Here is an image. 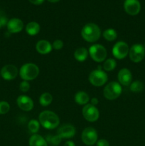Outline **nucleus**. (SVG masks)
Instances as JSON below:
<instances>
[{
	"label": "nucleus",
	"mask_w": 145,
	"mask_h": 146,
	"mask_svg": "<svg viewBox=\"0 0 145 146\" xmlns=\"http://www.w3.org/2000/svg\"><path fill=\"white\" fill-rule=\"evenodd\" d=\"M40 125L41 124H40L39 121L36 119H32L28 122V128L30 132L32 133L36 134L37 132L39 131Z\"/></svg>",
	"instance_id": "obj_25"
},
{
	"label": "nucleus",
	"mask_w": 145,
	"mask_h": 146,
	"mask_svg": "<svg viewBox=\"0 0 145 146\" xmlns=\"http://www.w3.org/2000/svg\"><path fill=\"white\" fill-rule=\"evenodd\" d=\"M18 74V68H16V66L11 64L4 66L1 69V72H0V75L6 81L14 80L17 76Z\"/></svg>",
	"instance_id": "obj_11"
},
{
	"label": "nucleus",
	"mask_w": 145,
	"mask_h": 146,
	"mask_svg": "<svg viewBox=\"0 0 145 146\" xmlns=\"http://www.w3.org/2000/svg\"><path fill=\"white\" fill-rule=\"evenodd\" d=\"M10 110V105L7 101H0V115L7 113Z\"/></svg>",
	"instance_id": "obj_28"
},
{
	"label": "nucleus",
	"mask_w": 145,
	"mask_h": 146,
	"mask_svg": "<svg viewBox=\"0 0 145 146\" xmlns=\"http://www.w3.org/2000/svg\"><path fill=\"white\" fill-rule=\"evenodd\" d=\"M89 55V52L88 50H87L85 48L81 47V48H77L74 53V57L75 59L80 62H82L85 61L87 59Z\"/></svg>",
	"instance_id": "obj_20"
},
{
	"label": "nucleus",
	"mask_w": 145,
	"mask_h": 146,
	"mask_svg": "<svg viewBox=\"0 0 145 146\" xmlns=\"http://www.w3.org/2000/svg\"><path fill=\"white\" fill-rule=\"evenodd\" d=\"M53 96L49 93H44L39 97V103L42 106H48L52 103Z\"/></svg>",
	"instance_id": "obj_23"
},
{
	"label": "nucleus",
	"mask_w": 145,
	"mask_h": 146,
	"mask_svg": "<svg viewBox=\"0 0 145 146\" xmlns=\"http://www.w3.org/2000/svg\"><path fill=\"white\" fill-rule=\"evenodd\" d=\"M57 135L61 138H72L75 135V128L71 124H63L62 126L58 128L57 131Z\"/></svg>",
	"instance_id": "obj_13"
},
{
	"label": "nucleus",
	"mask_w": 145,
	"mask_h": 146,
	"mask_svg": "<svg viewBox=\"0 0 145 146\" xmlns=\"http://www.w3.org/2000/svg\"><path fill=\"white\" fill-rule=\"evenodd\" d=\"M29 146H48V143L41 135L34 134L29 139Z\"/></svg>",
	"instance_id": "obj_18"
},
{
	"label": "nucleus",
	"mask_w": 145,
	"mask_h": 146,
	"mask_svg": "<svg viewBox=\"0 0 145 146\" xmlns=\"http://www.w3.org/2000/svg\"><path fill=\"white\" fill-rule=\"evenodd\" d=\"M90 83L94 86L100 87L106 84L108 80L107 75L100 68L94 70L90 74L88 77Z\"/></svg>",
	"instance_id": "obj_5"
},
{
	"label": "nucleus",
	"mask_w": 145,
	"mask_h": 146,
	"mask_svg": "<svg viewBox=\"0 0 145 146\" xmlns=\"http://www.w3.org/2000/svg\"><path fill=\"white\" fill-rule=\"evenodd\" d=\"M7 23H8V21H7V19L6 17H0V29H1V27L7 25Z\"/></svg>",
	"instance_id": "obj_32"
},
{
	"label": "nucleus",
	"mask_w": 145,
	"mask_h": 146,
	"mask_svg": "<svg viewBox=\"0 0 145 146\" xmlns=\"http://www.w3.org/2000/svg\"><path fill=\"white\" fill-rule=\"evenodd\" d=\"M125 11L131 16L137 15L141 10V4L139 0H126L124 3Z\"/></svg>",
	"instance_id": "obj_12"
},
{
	"label": "nucleus",
	"mask_w": 145,
	"mask_h": 146,
	"mask_svg": "<svg viewBox=\"0 0 145 146\" xmlns=\"http://www.w3.org/2000/svg\"><path fill=\"white\" fill-rule=\"evenodd\" d=\"M97 146H109V143L107 140L100 139L97 141Z\"/></svg>",
	"instance_id": "obj_31"
},
{
	"label": "nucleus",
	"mask_w": 145,
	"mask_h": 146,
	"mask_svg": "<svg viewBox=\"0 0 145 146\" xmlns=\"http://www.w3.org/2000/svg\"><path fill=\"white\" fill-rule=\"evenodd\" d=\"M75 101L79 105H86L90 101V96L85 91H78L75 95Z\"/></svg>",
	"instance_id": "obj_19"
},
{
	"label": "nucleus",
	"mask_w": 145,
	"mask_h": 146,
	"mask_svg": "<svg viewBox=\"0 0 145 146\" xmlns=\"http://www.w3.org/2000/svg\"><path fill=\"white\" fill-rule=\"evenodd\" d=\"M48 1H50V2L51 3H56L58 2V1H59L60 0H48Z\"/></svg>",
	"instance_id": "obj_36"
},
{
	"label": "nucleus",
	"mask_w": 145,
	"mask_h": 146,
	"mask_svg": "<svg viewBox=\"0 0 145 146\" xmlns=\"http://www.w3.org/2000/svg\"><path fill=\"white\" fill-rule=\"evenodd\" d=\"M0 76H1V75H0Z\"/></svg>",
	"instance_id": "obj_39"
},
{
	"label": "nucleus",
	"mask_w": 145,
	"mask_h": 146,
	"mask_svg": "<svg viewBox=\"0 0 145 146\" xmlns=\"http://www.w3.org/2000/svg\"><path fill=\"white\" fill-rule=\"evenodd\" d=\"M98 133L92 127H88L82 131L81 134L82 141L87 145H93L98 141Z\"/></svg>",
	"instance_id": "obj_8"
},
{
	"label": "nucleus",
	"mask_w": 145,
	"mask_h": 146,
	"mask_svg": "<svg viewBox=\"0 0 145 146\" xmlns=\"http://www.w3.org/2000/svg\"><path fill=\"white\" fill-rule=\"evenodd\" d=\"M88 52L92 59L98 63L105 61L107 55L106 48L101 44L92 45L90 47Z\"/></svg>",
	"instance_id": "obj_6"
},
{
	"label": "nucleus",
	"mask_w": 145,
	"mask_h": 146,
	"mask_svg": "<svg viewBox=\"0 0 145 146\" xmlns=\"http://www.w3.org/2000/svg\"><path fill=\"white\" fill-rule=\"evenodd\" d=\"M7 30L11 34H16L22 31L24 28V23L18 18H13L9 20L7 24Z\"/></svg>",
	"instance_id": "obj_16"
},
{
	"label": "nucleus",
	"mask_w": 145,
	"mask_h": 146,
	"mask_svg": "<svg viewBox=\"0 0 145 146\" xmlns=\"http://www.w3.org/2000/svg\"><path fill=\"white\" fill-rule=\"evenodd\" d=\"M18 74L24 81H32L36 78L39 74V68L36 64L27 63L21 67Z\"/></svg>",
	"instance_id": "obj_3"
},
{
	"label": "nucleus",
	"mask_w": 145,
	"mask_h": 146,
	"mask_svg": "<svg viewBox=\"0 0 145 146\" xmlns=\"http://www.w3.org/2000/svg\"><path fill=\"white\" fill-rule=\"evenodd\" d=\"M36 49L37 52L41 54H48L53 49L52 44L47 40H40L36 43Z\"/></svg>",
	"instance_id": "obj_17"
},
{
	"label": "nucleus",
	"mask_w": 145,
	"mask_h": 146,
	"mask_svg": "<svg viewBox=\"0 0 145 146\" xmlns=\"http://www.w3.org/2000/svg\"><path fill=\"white\" fill-rule=\"evenodd\" d=\"M117 66V62L113 58H108L105 60L103 64V68L105 71H113Z\"/></svg>",
	"instance_id": "obj_26"
},
{
	"label": "nucleus",
	"mask_w": 145,
	"mask_h": 146,
	"mask_svg": "<svg viewBox=\"0 0 145 146\" xmlns=\"http://www.w3.org/2000/svg\"><path fill=\"white\" fill-rule=\"evenodd\" d=\"M53 48L55 50H60L63 47V42L60 39H56L52 44Z\"/></svg>",
	"instance_id": "obj_30"
},
{
	"label": "nucleus",
	"mask_w": 145,
	"mask_h": 146,
	"mask_svg": "<svg viewBox=\"0 0 145 146\" xmlns=\"http://www.w3.org/2000/svg\"><path fill=\"white\" fill-rule=\"evenodd\" d=\"M53 146H54V145H53Z\"/></svg>",
	"instance_id": "obj_38"
},
{
	"label": "nucleus",
	"mask_w": 145,
	"mask_h": 146,
	"mask_svg": "<svg viewBox=\"0 0 145 146\" xmlns=\"http://www.w3.org/2000/svg\"><path fill=\"white\" fill-rule=\"evenodd\" d=\"M41 27L40 25L36 21H31L27 24L26 27V31L30 36H36L39 33Z\"/></svg>",
	"instance_id": "obj_21"
},
{
	"label": "nucleus",
	"mask_w": 145,
	"mask_h": 146,
	"mask_svg": "<svg viewBox=\"0 0 145 146\" xmlns=\"http://www.w3.org/2000/svg\"><path fill=\"white\" fill-rule=\"evenodd\" d=\"M16 103L20 109L24 111H30L34 108V101L30 97L26 95H21L17 98Z\"/></svg>",
	"instance_id": "obj_14"
},
{
	"label": "nucleus",
	"mask_w": 145,
	"mask_h": 146,
	"mask_svg": "<svg viewBox=\"0 0 145 146\" xmlns=\"http://www.w3.org/2000/svg\"><path fill=\"white\" fill-rule=\"evenodd\" d=\"M117 78L120 85L127 86L130 85L132 83V74L128 68H123L118 73Z\"/></svg>",
	"instance_id": "obj_15"
},
{
	"label": "nucleus",
	"mask_w": 145,
	"mask_h": 146,
	"mask_svg": "<svg viewBox=\"0 0 145 146\" xmlns=\"http://www.w3.org/2000/svg\"><path fill=\"white\" fill-rule=\"evenodd\" d=\"M122 88L120 84L116 81L109 83L105 86L103 90V95L108 100H115L121 95Z\"/></svg>",
	"instance_id": "obj_4"
},
{
	"label": "nucleus",
	"mask_w": 145,
	"mask_h": 146,
	"mask_svg": "<svg viewBox=\"0 0 145 146\" xmlns=\"http://www.w3.org/2000/svg\"><path fill=\"white\" fill-rule=\"evenodd\" d=\"M144 48H145V44H144Z\"/></svg>",
	"instance_id": "obj_37"
},
{
	"label": "nucleus",
	"mask_w": 145,
	"mask_h": 146,
	"mask_svg": "<svg viewBox=\"0 0 145 146\" xmlns=\"http://www.w3.org/2000/svg\"><path fill=\"white\" fill-rule=\"evenodd\" d=\"M28 1L32 3L33 4H35V5H40L44 2V0H28Z\"/></svg>",
	"instance_id": "obj_33"
},
{
	"label": "nucleus",
	"mask_w": 145,
	"mask_h": 146,
	"mask_svg": "<svg viewBox=\"0 0 145 146\" xmlns=\"http://www.w3.org/2000/svg\"><path fill=\"white\" fill-rule=\"evenodd\" d=\"M19 89L21 92L26 93L29 91L30 89V84L28 81H23L20 83L19 84Z\"/></svg>",
	"instance_id": "obj_29"
},
{
	"label": "nucleus",
	"mask_w": 145,
	"mask_h": 146,
	"mask_svg": "<svg viewBox=\"0 0 145 146\" xmlns=\"http://www.w3.org/2000/svg\"><path fill=\"white\" fill-rule=\"evenodd\" d=\"M104 38L108 41H113L117 37V33L114 29H107L102 33Z\"/></svg>",
	"instance_id": "obj_22"
},
{
	"label": "nucleus",
	"mask_w": 145,
	"mask_h": 146,
	"mask_svg": "<svg viewBox=\"0 0 145 146\" xmlns=\"http://www.w3.org/2000/svg\"><path fill=\"white\" fill-rule=\"evenodd\" d=\"M38 121L44 128L52 130L58 126L60 119L57 114L51 111H44L39 114Z\"/></svg>",
	"instance_id": "obj_1"
},
{
	"label": "nucleus",
	"mask_w": 145,
	"mask_h": 146,
	"mask_svg": "<svg viewBox=\"0 0 145 146\" xmlns=\"http://www.w3.org/2000/svg\"><path fill=\"white\" fill-rule=\"evenodd\" d=\"M98 102H99V101H98V99L97 98H92V99L90 100V104L93 106L98 105Z\"/></svg>",
	"instance_id": "obj_34"
},
{
	"label": "nucleus",
	"mask_w": 145,
	"mask_h": 146,
	"mask_svg": "<svg viewBox=\"0 0 145 146\" xmlns=\"http://www.w3.org/2000/svg\"><path fill=\"white\" fill-rule=\"evenodd\" d=\"M45 141L47 143H49L52 144L53 145L57 146L59 145L60 143L61 142V138L58 136V135H48L45 138Z\"/></svg>",
	"instance_id": "obj_27"
},
{
	"label": "nucleus",
	"mask_w": 145,
	"mask_h": 146,
	"mask_svg": "<svg viewBox=\"0 0 145 146\" xmlns=\"http://www.w3.org/2000/svg\"><path fill=\"white\" fill-rule=\"evenodd\" d=\"M144 84L140 81H135L134 82L131 83L129 85L130 91L133 93H139L143 91L144 89Z\"/></svg>",
	"instance_id": "obj_24"
},
{
	"label": "nucleus",
	"mask_w": 145,
	"mask_h": 146,
	"mask_svg": "<svg viewBox=\"0 0 145 146\" xmlns=\"http://www.w3.org/2000/svg\"><path fill=\"white\" fill-rule=\"evenodd\" d=\"M81 36L82 38L88 42H95L100 38V29L97 24L94 23H88L82 27V31H81Z\"/></svg>",
	"instance_id": "obj_2"
},
{
	"label": "nucleus",
	"mask_w": 145,
	"mask_h": 146,
	"mask_svg": "<svg viewBox=\"0 0 145 146\" xmlns=\"http://www.w3.org/2000/svg\"><path fill=\"white\" fill-rule=\"evenodd\" d=\"M129 47L125 41H118L112 48V54L115 58L121 60L126 58L129 55Z\"/></svg>",
	"instance_id": "obj_10"
},
{
	"label": "nucleus",
	"mask_w": 145,
	"mask_h": 146,
	"mask_svg": "<svg viewBox=\"0 0 145 146\" xmlns=\"http://www.w3.org/2000/svg\"><path fill=\"white\" fill-rule=\"evenodd\" d=\"M64 146H75V143L72 142V141H67V142L65 143Z\"/></svg>",
	"instance_id": "obj_35"
},
{
	"label": "nucleus",
	"mask_w": 145,
	"mask_h": 146,
	"mask_svg": "<svg viewBox=\"0 0 145 146\" xmlns=\"http://www.w3.org/2000/svg\"><path fill=\"white\" fill-rule=\"evenodd\" d=\"M82 113L84 118L89 122H95L100 117V112L95 106L88 104L82 108Z\"/></svg>",
	"instance_id": "obj_9"
},
{
	"label": "nucleus",
	"mask_w": 145,
	"mask_h": 146,
	"mask_svg": "<svg viewBox=\"0 0 145 146\" xmlns=\"http://www.w3.org/2000/svg\"><path fill=\"white\" fill-rule=\"evenodd\" d=\"M129 56L132 62H141L145 56L144 46L141 44H135L132 45L129 48Z\"/></svg>",
	"instance_id": "obj_7"
}]
</instances>
